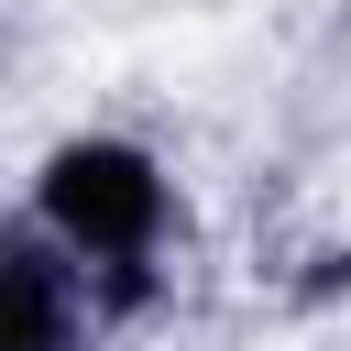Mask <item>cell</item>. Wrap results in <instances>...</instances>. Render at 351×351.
<instances>
[{"instance_id": "1", "label": "cell", "mask_w": 351, "mask_h": 351, "mask_svg": "<svg viewBox=\"0 0 351 351\" xmlns=\"http://www.w3.org/2000/svg\"><path fill=\"white\" fill-rule=\"evenodd\" d=\"M22 219L55 230V241L99 274V307H110V318H132V307H154V285H165L176 176H165V154L132 143V132H66V143H44Z\"/></svg>"}, {"instance_id": "2", "label": "cell", "mask_w": 351, "mask_h": 351, "mask_svg": "<svg viewBox=\"0 0 351 351\" xmlns=\"http://www.w3.org/2000/svg\"><path fill=\"white\" fill-rule=\"evenodd\" d=\"M99 318H110V307H99V274H88L55 230L11 219V230H0V351H88Z\"/></svg>"}]
</instances>
